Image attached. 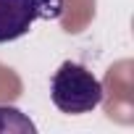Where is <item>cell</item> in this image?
I'll return each instance as SVG.
<instances>
[{"mask_svg":"<svg viewBox=\"0 0 134 134\" xmlns=\"http://www.w3.org/2000/svg\"><path fill=\"white\" fill-rule=\"evenodd\" d=\"M63 0H0V45L24 37L37 19H58Z\"/></svg>","mask_w":134,"mask_h":134,"instance_id":"cell-2","label":"cell"},{"mask_svg":"<svg viewBox=\"0 0 134 134\" xmlns=\"http://www.w3.org/2000/svg\"><path fill=\"white\" fill-rule=\"evenodd\" d=\"M37 126L19 108L0 105V134H34Z\"/></svg>","mask_w":134,"mask_h":134,"instance_id":"cell-3","label":"cell"},{"mask_svg":"<svg viewBox=\"0 0 134 134\" xmlns=\"http://www.w3.org/2000/svg\"><path fill=\"white\" fill-rule=\"evenodd\" d=\"M103 97L105 92L100 79L82 63L74 60L60 63L50 79V100L60 113H69V116L92 113L103 103Z\"/></svg>","mask_w":134,"mask_h":134,"instance_id":"cell-1","label":"cell"}]
</instances>
